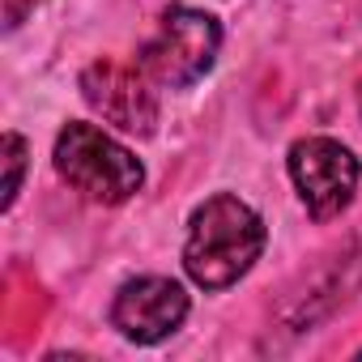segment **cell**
<instances>
[{
	"label": "cell",
	"mask_w": 362,
	"mask_h": 362,
	"mask_svg": "<svg viewBox=\"0 0 362 362\" xmlns=\"http://www.w3.org/2000/svg\"><path fill=\"white\" fill-rule=\"evenodd\" d=\"M290 179L298 188V201L307 205V214L315 222L337 218L341 209H349L354 192H358V158L332 141V136H303L290 145Z\"/></svg>",
	"instance_id": "obj_4"
},
{
	"label": "cell",
	"mask_w": 362,
	"mask_h": 362,
	"mask_svg": "<svg viewBox=\"0 0 362 362\" xmlns=\"http://www.w3.org/2000/svg\"><path fill=\"white\" fill-rule=\"evenodd\" d=\"M358 358H362V354H358Z\"/></svg>",
	"instance_id": "obj_10"
},
{
	"label": "cell",
	"mask_w": 362,
	"mask_h": 362,
	"mask_svg": "<svg viewBox=\"0 0 362 362\" xmlns=\"http://www.w3.org/2000/svg\"><path fill=\"white\" fill-rule=\"evenodd\" d=\"M0 153H5V209H13V201L22 192V170H26V141L18 132H5Z\"/></svg>",
	"instance_id": "obj_7"
},
{
	"label": "cell",
	"mask_w": 362,
	"mask_h": 362,
	"mask_svg": "<svg viewBox=\"0 0 362 362\" xmlns=\"http://www.w3.org/2000/svg\"><path fill=\"white\" fill-rule=\"evenodd\" d=\"M260 252H264V222L247 201L218 192L205 205H197L188 222L184 269L201 290L235 286L260 260Z\"/></svg>",
	"instance_id": "obj_1"
},
{
	"label": "cell",
	"mask_w": 362,
	"mask_h": 362,
	"mask_svg": "<svg viewBox=\"0 0 362 362\" xmlns=\"http://www.w3.org/2000/svg\"><path fill=\"white\" fill-rule=\"evenodd\" d=\"M153 86L158 81L141 64H124V60H94L81 73V98L90 103V111L132 136H149L158 128V90Z\"/></svg>",
	"instance_id": "obj_5"
},
{
	"label": "cell",
	"mask_w": 362,
	"mask_h": 362,
	"mask_svg": "<svg viewBox=\"0 0 362 362\" xmlns=\"http://www.w3.org/2000/svg\"><path fill=\"white\" fill-rule=\"evenodd\" d=\"M358 107H362V86H358Z\"/></svg>",
	"instance_id": "obj_9"
},
{
	"label": "cell",
	"mask_w": 362,
	"mask_h": 362,
	"mask_svg": "<svg viewBox=\"0 0 362 362\" xmlns=\"http://www.w3.org/2000/svg\"><path fill=\"white\" fill-rule=\"evenodd\" d=\"M188 320V294L170 277H136L124 281L115 303H111V324L136 341V345H158L166 341L179 324Z\"/></svg>",
	"instance_id": "obj_6"
},
{
	"label": "cell",
	"mask_w": 362,
	"mask_h": 362,
	"mask_svg": "<svg viewBox=\"0 0 362 362\" xmlns=\"http://www.w3.org/2000/svg\"><path fill=\"white\" fill-rule=\"evenodd\" d=\"M39 0H0V9H5V30H18L30 13H35Z\"/></svg>",
	"instance_id": "obj_8"
},
{
	"label": "cell",
	"mask_w": 362,
	"mask_h": 362,
	"mask_svg": "<svg viewBox=\"0 0 362 362\" xmlns=\"http://www.w3.org/2000/svg\"><path fill=\"white\" fill-rule=\"evenodd\" d=\"M222 47V26L214 13L192 9V5H170L158 22V35L141 47L136 64L170 90H184L192 81H201Z\"/></svg>",
	"instance_id": "obj_3"
},
{
	"label": "cell",
	"mask_w": 362,
	"mask_h": 362,
	"mask_svg": "<svg viewBox=\"0 0 362 362\" xmlns=\"http://www.w3.org/2000/svg\"><path fill=\"white\" fill-rule=\"evenodd\" d=\"M56 170L69 188L98 205H124L145 184L136 153L94 124H69L56 136Z\"/></svg>",
	"instance_id": "obj_2"
}]
</instances>
